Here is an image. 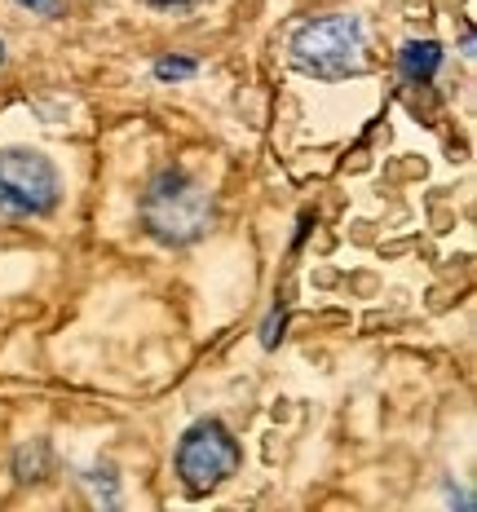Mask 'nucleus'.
Returning a JSON list of instances; mask_svg holds the SVG:
<instances>
[{
	"label": "nucleus",
	"mask_w": 477,
	"mask_h": 512,
	"mask_svg": "<svg viewBox=\"0 0 477 512\" xmlns=\"http://www.w3.org/2000/svg\"><path fill=\"white\" fill-rule=\"evenodd\" d=\"M212 195L204 181H195L186 168H159L142 195V226L155 243L168 248H186L199 243L212 230Z\"/></svg>",
	"instance_id": "obj_1"
},
{
	"label": "nucleus",
	"mask_w": 477,
	"mask_h": 512,
	"mask_svg": "<svg viewBox=\"0 0 477 512\" xmlns=\"http://www.w3.org/2000/svg\"><path fill=\"white\" fill-rule=\"evenodd\" d=\"M288 62L314 80H349L367 71V31L354 14L305 18L288 36Z\"/></svg>",
	"instance_id": "obj_2"
},
{
	"label": "nucleus",
	"mask_w": 477,
	"mask_h": 512,
	"mask_svg": "<svg viewBox=\"0 0 477 512\" xmlns=\"http://www.w3.org/2000/svg\"><path fill=\"white\" fill-rule=\"evenodd\" d=\"M62 199V177L49 155L27 151V146H9L0 151V217L27 221L45 217Z\"/></svg>",
	"instance_id": "obj_3"
},
{
	"label": "nucleus",
	"mask_w": 477,
	"mask_h": 512,
	"mask_svg": "<svg viewBox=\"0 0 477 512\" xmlns=\"http://www.w3.org/2000/svg\"><path fill=\"white\" fill-rule=\"evenodd\" d=\"M239 468V442L221 420L190 424L177 442V477L190 495H208Z\"/></svg>",
	"instance_id": "obj_4"
},
{
	"label": "nucleus",
	"mask_w": 477,
	"mask_h": 512,
	"mask_svg": "<svg viewBox=\"0 0 477 512\" xmlns=\"http://www.w3.org/2000/svg\"><path fill=\"white\" fill-rule=\"evenodd\" d=\"M442 58H447V53H442L438 40H411V45H402V53H398V71L407 84H429L438 76Z\"/></svg>",
	"instance_id": "obj_5"
},
{
	"label": "nucleus",
	"mask_w": 477,
	"mask_h": 512,
	"mask_svg": "<svg viewBox=\"0 0 477 512\" xmlns=\"http://www.w3.org/2000/svg\"><path fill=\"white\" fill-rule=\"evenodd\" d=\"M80 482L89 486L93 504H115V499H120V486H115V468H111V464H102V468H89V473H84Z\"/></svg>",
	"instance_id": "obj_6"
},
{
	"label": "nucleus",
	"mask_w": 477,
	"mask_h": 512,
	"mask_svg": "<svg viewBox=\"0 0 477 512\" xmlns=\"http://www.w3.org/2000/svg\"><path fill=\"white\" fill-rule=\"evenodd\" d=\"M45 464H49V446L45 442H31V446L18 451V477H23V482H36V477L45 473Z\"/></svg>",
	"instance_id": "obj_7"
},
{
	"label": "nucleus",
	"mask_w": 477,
	"mask_h": 512,
	"mask_svg": "<svg viewBox=\"0 0 477 512\" xmlns=\"http://www.w3.org/2000/svg\"><path fill=\"white\" fill-rule=\"evenodd\" d=\"M195 62H190V58H159L155 62V80H190V76H195Z\"/></svg>",
	"instance_id": "obj_8"
},
{
	"label": "nucleus",
	"mask_w": 477,
	"mask_h": 512,
	"mask_svg": "<svg viewBox=\"0 0 477 512\" xmlns=\"http://www.w3.org/2000/svg\"><path fill=\"white\" fill-rule=\"evenodd\" d=\"M23 9H36V14H58V0H18Z\"/></svg>",
	"instance_id": "obj_9"
},
{
	"label": "nucleus",
	"mask_w": 477,
	"mask_h": 512,
	"mask_svg": "<svg viewBox=\"0 0 477 512\" xmlns=\"http://www.w3.org/2000/svg\"><path fill=\"white\" fill-rule=\"evenodd\" d=\"M279 327H283V318H279V314H270V323H265V336H261L265 345H274V340H279V336H274V332H279Z\"/></svg>",
	"instance_id": "obj_10"
},
{
	"label": "nucleus",
	"mask_w": 477,
	"mask_h": 512,
	"mask_svg": "<svg viewBox=\"0 0 477 512\" xmlns=\"http://www.w3.org/2000/svg\"><path fill=\"white\" fill-rule=\"evenodd\" d=\"M146 5H155V9H190L195 0H146Z\"/></svg>",
	"instance_id": "obj_11"
},
{
	"label": "nucleus",
	"mask_w": 477,
	"mask_h": 512,
	"mask_svg": "<svg viewBox=\"0 0 477 512\" xmlns=\"http://www.w3.org/2000/svg\"><path fill=\"white\" fill-rule=\"evenodd\" d=\"M0 62H5V45H0Z\"/></svg>",
	"instance_id": "obj_12"
}]
</instances>
